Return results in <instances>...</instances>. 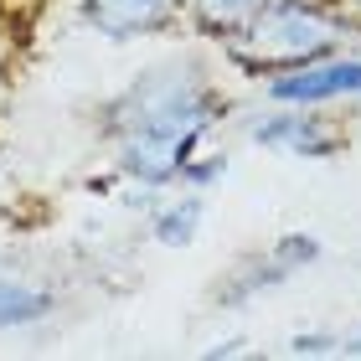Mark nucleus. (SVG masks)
<instances>
[{"mask_svg": "<svg viewBox=\"0 0 361 361\" xmlns=\"http://www.w3.org/2000/svg\"><path fill=\"white\" fill-rule=\"evenodd\" d=\"M356 109H361V104H356Z\"/></svg>", "mask_w": 361, "mask_h": 361, "instance_id": "2eb2a0df", "label": "nucleus"}, {"mask_svg": "<svg viewBox=\"0 0 361 361\" xmlns=\"http://www.w3.org/2000/svg\"><path fill=\"white\" fill-rule=\"evenodd\" d=\"M207 227V191H160L150 207H145V233H150L155 248H196V238H202Z\"/></svg>", "mask_w": 361, "mask_h": 361, "instance_id": "0eeeda50", "label": "nucleus"}, {"mask_svg": "<svg viewBox=\"0 0 361 361\" xmlns=\"http://www.w3.org/2000/svg\"><path fill=\"white\" fill-rule=\"evenodd\" d=\"M361 37V16L351 0H274L243 31H233L217 52L238 78L264 83L274 73L331 57Z\"/></svg>", "mask_w": 361, "mask_h": 361, "instance_id": "f03ea898", "label": "nucleus"}, {"mask_svg": "<svg viewBox=\"0 0 361 361\" xmlns=\"http://www.w3.org/2000/svg\"><path fill=\"white\" fill-rule=\"evenodd\" d=\"M233 176V160H227V150H217V145H207L202 155L186 166V176H180V186L186 191H212V186H222V180Z\"/></svg>", "mask_w": 361, "mask_h": 361, "instance_id": "9d476101", "label": "nucleus"}, {"mask_svg": "<svg viewBox=\"0 0 361 361\" xmlns=\"http://www.w3.org/2000/svg\"><path fill=\"white\" fill-rule=\"evenodd\" d=\"M264 104H300V109H356L361 104V52L341 47L331 57H315L305 68L274 73L258 83Z\"/></svg>", "mask_w": 361, "mask_h": 361, "instance_id": "39448f33", "label": "nucleus"}, {"mask_svg": "<svg viewBox=\"0 0 361 361\" xmlns=\"http://www.w3.org/2000/svg\"><path fill=\"white\" fill-rule=\"evenodd\" d=\"M248 145L279 160H305V166H325L351 150V124L336 119V109H300V104H264L258 114L243 119Z\"/></svg>", "mask_w": 361, "mask_h": 361, "instance_id": "7ed1b4c3", "label": "nucleus"}, {"mask_svg": "<svg viewBox=\"0 0 361 361\" xmlns=\"http://www.w3.org/2000/svg\"><path fill=\"white\" fill-rule=\"evenodd\" d=\"M341 356H361V331H351V336H341Z\"/></svg>", "mask_w": 361, "mask_h": 361, "instance_id": "ddd939ff", "label": "nucleus"}, {"mask_svg": "<svg viewBox=\"0 0 361 361\" xmlns=\"http://www.w3.org/2000/svg\"><path fill=\"white\" fill-rule=\"evenodd\" d=\"M243 341H217V346H207V356H238Z\"/></svg>", "mask_w": 361, "mask_h": 361, "instance_id": "f8f14e48", "label": "nucleus"}, {"mask_svg": "<svg viewBox=\"0 0 361 361\" xmlns=\"http://www.w3.org/2000/svg\"><path fill=\"white\" fill-rule=\"evenodd\" d=\"M78 21L109 47L155 42L180 31V0H78Z\"/></svg>", "mask_w": 361, "mask_h": 361, "instance_id": "423d86ee", "label": "nucleus"}, {"mask_svg": "<svg viewBox=\"0 0 361 361\" xmlns=\"http://www.w3.org/2000/svg\"><path fill=\"white\" fill-rule=\"evenodd\" d=\"M57 289L47 279H31V274H16V269H0V336H21V331H37L57 315Z\"/></svg>", "mask_w": 361, "mask_h": 361, "instance_id": "6e6552de", "label": "nucleus"}, {"mask_svg": "<svg viewBox=\"0 0 361 361\" xmlns=\"http://www.w3.org/2000/svg\"><path fill=\"white\" fill-rule=\"evenodd\" d=\"M233 93L196 52L160 57L114 88L93 114L98 145L119 176L129 207H150L160 191H176L196 155L233 114Z\"/></svg>", "mask_w": 361, "mask_h": 361, "instance_id": "f257e3e1", "label": "nucleus"}, {"mask_svg": "<svg viewBox=\"0 0 361 361\" xmlns=\"http://www.w3.org/2000/svg\"><path fill=\"white\" fill-rule=\"evenodd\" d=\"M351 6H356V16H361V0H351Z\"/></svg>", "mask_w": 361, "mask_h": 361, "instance_id": "4468645a", "label": "nucleus"}, {"mask_svg": "<svg viewBox=\"0 0 361 361\" xmlns=\"http://www.w3.org/2000/svg\"><path fill=\"white\" fill-rule=\"evenodd\" d=\"M320 258H325V238L320 233H279L274 243H264V248L243 253L238 264L217 279L212 305L217 310H248L258 300H269V294H279L294 274L315 269Z\"/></svg>", "mask_w": 361, "mask_h": 361, "instance_id": "20e7f679", "label": "nucleus"}, {"mask_svg": "<svg viewBox=\"0 0 361 361\" xmlns=\"http://www.w3.org/2000/svg\"><path fill=\"white\" fill-rule=\"evenodd\" d=\"M274 0H180V26L191 37H202L212 47H222L233 31H243L258 11H269Z\"/></svg>", "mask_w": 361, "mask_h": 361, "instance_id": "1a4fd4ad", "label": "nucleus"}, {"mask_svg": "<svg viewBox=\"0 0 361 361\" xmlns=\"http://www.w3.org/2000/svg\"><path fill=\"white\" fill-rule=\"evenodd\" d=\"M289 356H341V336L336 331H305L289 341Z\"/></svg>", "mask_w": 361, "mask_h": 361, "instance_id": "9b49d317", "label": "nucleus"}]
</instances>
